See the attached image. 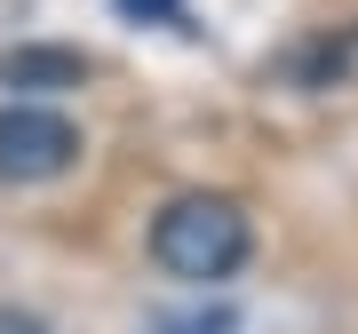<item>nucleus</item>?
Returning <instances> with one entry per match:
<instances>
[{"instance_id":"f257e3e1","label":"nucleus","mask_w":358,"mask_h":334,"mask_svg":"<svg viewBox=\"0 0 358 334\" xmlns=\"http://www.w3.org/2000/svg\"><path fill=\"white\" fill-rule=\"evenodd\" d=\"M247 255H255V223H247V207L223 199V191H183V199H167L159 223H152V263L167 279H183V286L239 279Z\"/></svg>"},{"instance_id":"f03ea898","label":"nucleus","mask_w":358,"mask_h":334,"mask_svg":"<svg viewBox=\"0 0 358 334\" xmlns=\"http://www.w3.org/2000/svg\"><path fill=\"white\" fill-rule=\"evenodd\" d=\"M80 159V128L48 103H8L0 112V183H48Z\"/></svg>"},{"instance_id":"7ed1b4c3","label":"nucleus","mask_w":358,"mask_h":334,"mask_svg":"<svg viewBox=\"0 0 358 334\" xmlns=\"http://www.w3.org/2000/svg\"><path fill=\"white\" fill-rule=\"evenodd\" d=\"M80 56H64V48H16V56H0V80L8 88H80Z\"/></svg>"},{"instance_id":"20e7f679","label":"nucleus","mask_w":358,"mask_h":334,"mask_svg":"<svg viewBox=\"0 0 358 334\" xmlns=\"http://www.w3.org/2000/svg\"><path fill=\"white\" fill-rule=\"evenodd\" d=\"M120 16H136V24H176L183 0H120Z\"/></svg>"},{"instance_id":"39448f33","label":"nucleus","mask_w":358,"mask_h":334,"mask_svg":"<svg viewBox=\"0 0 358 334\" xmlns=\"http://www.w3.org/2000/svg\"><path fill=\"white\" fill-rule=\"evenodd\" d=\"M0 334H48V326H40L32 310H8V303H0Z\"/></svg>"}]
</instances>
